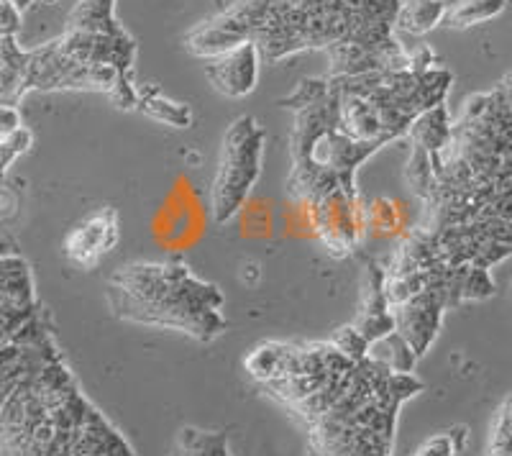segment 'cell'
I'll use <instances>...</instances> for the list:
<instances>
[{"label": "cell", "mask_w": 512, "mask_h": 456, "mask_svg": "<svg viewBox=\"0 0 512 456\" xmlns=\"http://www.w3.org/2000/svg\"><path fill=\"white\" fill-rule=\"evenodd\" d=\"M213 3H216L218 8H223V6H226V3H223V0H213Z\"/></svg>", "instance_id": "44dd1931"}, {"label": "cell", "mask_w": 512, "mask_h": 456, "mask_svg": "<svg viewBox=\"0 0 512 456\" xmlns=\"http://www.w3.org/2000/svg\"><path fill=\"white\" fill-rule=\"evenodd\" d=\"M507 8V0H459L448 6L443 26L448 29H469V26L487 24L492 18L502 16Z\"/></svg>", "instance_id": "ba28073f"}, {"label": "cell", "mask_w": 512, "mask_h": 456, "mask_svg": "<svg viewBox=\"0 0 512 456\" xmlns=\"http://www.w3.org/2000/svg\"><path fill=\"white\" fill-rule=\"evenodd\" d=\"M408 134L413 136L415 147L428 154H438L454 139V123L448 118L446 106H436L418 113L410 123Z\"/></svg>", "instance_id": "8992f818"}, {"label": "cell", "mask_w": 512, "mask_h": 456, "mask_svg": "<svg viewBox=\"0 0 512 456\" xmlns=\"http://www.w3.org/2000/svg\"><path fill=\"white\" fill-rule=\"evenodd\" d=\"M136 106L146 113V116H152L154 121L169 123V126H190L192 123V111L182 103H175V100L164 98L159 90H141L139 93V103Z\"/></svg>", "instance_id": "9c48e42d"}, {"label": "cell", "mask_w": 512, "mask_h": 456, "mask_svg": "<svg viewBox=\"0 0 512 456\" xmlns=\"http://www.w3.org/2000/svg\"><path fill=\"white\" fill-rule=\"evenodd\" d=\"M448 3L446 0H408L397 8V29L408 31L413 36H423L443 24Z\"/></svg>", "instance_id": "52a82bcc"}, {"label": "cell", "mask_w": 512, "mask_h": 456, "mask_svg": "<svg viewBox=\"0 0 512 456\" xmlns=\"http://www.w3.org/2000/svg\"><path fill=\"white\" fill-rule=\"evenodd\" d=\"M21 129V111L13 103H0V136Z\"/></svg>", "instance_id": "9a60e30c"}, {"label": "cell", "mask_w": 512, "mask_h": 456, "mask_svg": "<svg viewBox=\"0 0 512 456\" xmlns=\"http://www.w3.org/2000/svg\"><path fill=\"white\" fill-rule=\"evenodd\" d=\"M262 144L264 134L251 116L233 121L223 139V157L213 182V216L216 221H231L241 211V205L249 200L251 185L262 170Z\"/></svg>", "instance_id": "6da1fadb"}, {"label": "cell", "mask_w": 512, "mask_h": 456, "mask_svg": "<svg viewBox=\"0 0 512 456\" xmlns=\"http://www.w3.org/2000/svg\"><path fill=\"white\" fill-rule=\"evenodd\" d=\"M333 346H336L341 354H346L351 362H361V359L369 354V346L372 344L364 339V334H361L359 328L349 326V328H341V331H338V336L333 339Z\"/></svg>", "instance_id": "7c38bea8"}, {"label": "cell", "mask_w": 512, "mask_h": 456, "mask_svg": "<svg viewBox=\"0 0 512 456\" xmlns=\"http://www.w3.org/2000/svg\"><path fill=\"white\" fill-rule=\"evenodd\" d=\"M31 141H34V136H31L29 129H21L13 131V134L8 136H0V177L6 175L8 167L13 164V159L21 157L24 152H29Z\"/></svg>", "instance_id": "8fae6325"}, {"label": "cell", "mask_w": 512, "mask_h": 456, "mask_svg": "<svg viewBox=\"0 0 512 456\" xmlns=\"http://www.w3.org/2000/svg\"><path fill=\"white\" fill-rule=\"evenodd\" d=\"M118 213L113 208H100L93 216H88L80 226L70 231V236L64 239V254L72 264L82 269H90L113 252V246L118 244Z\"/></svg>", "instance_id": "7a4b0ae2"}, {"label": "cell", "mask_w": 512, "mask_h": 456, "mask_svg": "<svg viewBox=\"0 0 512 456\" xmlns=\"http://www.w3.org/2000/svg\"><path fill=\"white\" fill-rule=\"evenodd\" d=\"M512 439V395L502 403L500 413H497V426H495V441Z\"/></svg>", "instance_id": "2e32d148"}, {"label": "cell", "mask_w": 512, "mask_h": 456, "mask_svg": "<svg viewBox=\"0 0 512 456\" xmlns=\"http://www.w3.org/2000/svg\"><path fill=\"white\" fill-rule=\"evenodd\" d=\"M492 456H512V439L495 441V446H492Z\"/></svg>", "instance_id": "d6986e66"}, {"label": "cell", "mask_w": 512, "mask_h": 456, "mask_svg": "<svg viewBox=\"0 0 512 456\" xmlns=\"http://www.w3.org/2000/svg\"><path fill=\"white\" fill-rule=\"evenodd\" d=\"M456 454H459V451H456L451 436H448V433H443V436H436V439L425 441V444L420 446L413 456H456Z\"/></svg>", "instance_id": "5bb4252c"}, {"label": "cell", "mask_w": 512, "mask_h": 456, "mask_svg": "<svg viewBox=\"0 0 512 456\" xmlns=\"http://www.w3.org/2000/svg\"><path fill=\"white\" fill-rule=\"evenodd\" d=\"M415 211L408 200L374 198L367 203V236L379 241H392L410 234Z\"/></svg>", "instance_id": "277c9868"}, {"label": "cell", "mask_w": 512, "mask_h": 456, "mask_svg": "<svg viewBox=\"0 0 512 456\" xmlns=\"http://www.w3.org/2000/svg\"><path fill=\"white\" fill-rule=\"evenodd\" d=\"M251 36L241 29L239 24H233L231 18L223 16L218 21H210L208 26L198 29L195 34L187 39V49L198 57H221V54L231 52L233 47H239L244 41H249Z\"/></svg>", "instance_id": "5b68a950"}, {"label": "cell", "mask_w": 512, "mask_h": 456, "mask_svg": "<svg viewBox=\"0 0 512 456\" xmlns=\"http://www.w3.org/2000/svg\"><path fill=\"white\" fill-rule=\"evenodd\" d=\"M236 216L241 218V231H244L246 236H254V239H259V236L272 234L274 211L267 200H256V198L246 200Z\"/></svg>", "instance_id": "30bf717a"}, {"label": "cell", "mask_w": 512, "mask_h": 456, "mask_svg": "<svg viewBox=\"0 0 512 456\" xmlns=\"http://www.w3.org/2000/svg\"><path fill=\"white\" fill-rule=\"evenodd\" d=\"M16 211H18L16 193H13L11 188H6V185H0V221L11 218Z\"/></svg>", "instance_id": "e0dca14e"}, {"label": "cell", "mask_w": 512, "mask_h": 456, "mask_svg": "<svg viewBox=\"0 0 512 456\" xmlns=\"http://www.w3.org/2000/svg\"><path fill=\"white\" fill-rule=\"evenodd\" d=\"M259 277H262V267H259V262H244L241 264V282H244L246 287L256 285L259 282Z\"/></svg>", "instance_id": "ac0fdd59"}, {"label": "cell", "mask_w": 512, "mask_h": 456, "mask_svg": "<svg viewBox=\"0 0 512 456\" xmlns=\"http://www.w3.org/2000/svg\"><path fill=\"white\" fill-rule=\"evenodd\" d=\"M259 57H262V49L254 39H249L233 47L231 52L210 59L205 75L218 93L228 98H246L254 93L256 80H259Z\"/></svg>", "instance_id": "3957f363"}, {"label": "cell", "mask_w": 512, "mask_h": 456, "mask_svg": "<svg viewBox=\"0 0 512 456\" xmlns=\"http://www.w3.org/2000/svg\"><path fill=\"white\" fill-rule=\"evenodd\" d=\"M8 254H13V249H11V241H8L6 236H0V259H3V257H8Z\"/></svg>", "instance_id": "ffe728a7"}, {"label": "cell", "mask_w": 512, "mask_h": 456, "mask_svg": "<svg viewBox=\"0 0 512 456\" xmlns=\"http://www.w3.org/2000/svg\"><path fill=\"white\" fill-rule=\"evenodd\" d=\"M21 29V8L13 0H0V39L16 36Z\"/></svg>", "instance_id": "4fadbf2b"}]
</instances>
